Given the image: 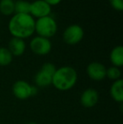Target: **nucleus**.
I'll return each mask as SVG.
<instances>
[{
  "mask_svg": "<svg viewBox=\"0 0 123 124\" xmlns=\"http://www.w3.org/2000/svg\"><path fill=\"white\" fill-rule=\"evenodd\" d=\"M99 94L96 90L89 88L82 93L80 96V103L86 108H91L98 103Z\"/></svg>",
  "mask_w": 123,
  "mask_h": 124,
  "instance_id": "9d476101",
  "label": "nucleus"
},
{
  "mask_svg": "<svg viewBox=\"0 0 123 124\" xmlns=\"http://www.w3.org/2000/svg\"><path fill=\"white\" fill-rule=\"evenodd\" d=\"M27 124H37V123H35V122H30V123H28Z\"/></svg>",
  "mask_w": 123,
  "mask_h": 124,
  "instance_id": "aec40b11",
  "label": "nucleus"
},
{
  "mask_svg": "<svg viewBox=\"0 0 123 124\" xmlns=\"http://www.w3.org/2000/svg\"><path fill=\"white\" fill-rule=\"evenodd\" d=\"M110 95L116 102L122 103L123 101V80L122 78L115 80L110 87Z\"/></svg>",
  "mask_w": 123,
  "mask_h": 124,
  "instance_id": "f8f14e48",
  "label": "nucleus"
},
{
  "mask_svg": "<svg viewBox=\"0 0 123 124\" xmlns=\"http://www.w3.org/2000/svg\"><path fill=\"white\" fill-rule=\"evenodd\" d=\"M30 3L25 0H17L14 2V14L30 15Z\"/></svg>",
  "mask_w": 123,
  "mask_h": 124,
  "instance_id": "2eb2a0df",
  "label": "nucleus"
},
{
  "mask_svg": "<svg viewBox=\"0 0 123 124\" xmlns=\"http://www.w3.org/2000/svg\"><path fill=\"white\" fill-rule=\"evenodd\" d=\"M33 1H35V0H33Z\"/></svg>",
  "mask_w": 123,
  "mask_h": 124,
  "instance_id": "412c9836",
  "label": "nucleus"
},
{
  "mask_svg": "<svg viewBox=\"0 0 123 124\" xmlns=\"http://www.w3.org/2000/svg\"><path fill=\"white\" fill-rule=\"evenodd\" d=\"M110 59L113 66L120 68L123 65V47L116 46L112 49L110 54Z\"/></svg>",
  "mask_w": 123,
  "mask_h": 124,
  "instance_id": "ddd939ff",
  "label": "nucleus"
},
{
  "mask_svg": "<svg viewBox=\"0 0 123 124\" xmlns=\"http://www.w3.org/2000/svg\"><path fill=\"white\" fill-rule=\"evenodd\" d=\"M51 12V7L43 0H35L30 3V15L34 19L49 16Z\"/></svg>",
  "mask_w": 123,
  "mask_h": 124,
  "instance_id": "6e6552de",
  "label": "nucleus"
},
{
  "mask_svg": "<svg viewBox=\"0 0 123 124\" xmlns=\"http://www.w3.org/2000/svg\"><path fill=\"white\" fill-rule=\"evenodd\" d=\"M13 55L6 47H0V66H8L12 62Z\"/></svg>",
  "mask_w": 123,
  "mask_h": 124,
  "instance_id": "dca6fc26",
  "label": "nucleus"
},
{
  "mask_svg": "<svg viewBox=\"0 0 123 124\" xmlns=\"http://www.w3.org/2000/svg\"><path fill=\"white\" fill-rule=\"evenodd\" d=\"M57 68L51 62H46L42 65L40 71L35 76L36 85L39 87H46L51 85L52 76L56 72Z\"/></svg>",
  "mask_w": 123,
  "mask_h": 124,
  "instance_id": "20e7f679",
  "label": "nucleus"
},
{
  "mask_svg": "<svg viewBox=\"0 0 123 124\" xmlns=\"http://www.w3.org/2000/svg\"><path fill=\"white\" fill-rule=\"evenodd\" d=\"M87 74L91 79L100 81L106 77V68L105 65L98 62H93L87 66Z\"/></svg>",
  "mask_w": 123,
  "mask_h": 124,
  "instance_id": "1a4fd4ad",
  "label": "nucleus"
},
{
  "mask_svg": "<svg viewBox=\"0 0 123 124\" xmlns=\"http://www.w3.org/2000/svg\"><path fill=\"white\" fill-rule=\"evenodd\" d=\"M121 75H122V73H121V70L119 69V68L112 66V67H110L109 69H106V77L110 78V79H120Z\"/></svg>",
  "mask_w": 123,
  "mask_h": 124,
  "instance_id": "f3484780",
  "label": "nucleus"
},
{
  "mask_svg": "<svg viewBox=\"0 0 123 124\" xmlns=\"http://www.w3.org/2000/svg\"><path fill=\"white\" fill-rule=\"evenodd\" d=\"M30 50L35 54L39 56H45L51 50V42L49 39L41 36H36L30 42Z\"/></svg>",
  "mask_w": 123,
  "mask_h": 124,
  "instance_id": "0eeeda50",
  "label": "nucleus"
},
{
  "mask_svg": "<svg viewBox=\"0 0 123 124\" xmlns=\"http://www.w3.org/2000/svg\"><path fill=\"white\" fill-rule=\"evenodd\" d=\"M43 1H45L46 3H48V4L51 7V6H55V5L59 4L62 2V0H43Z\"/></svg>",
  "mask_w": 123,
  "mask_h": 124,
  "instance_id": "6ab92c4d",
  "label": "nucleus"
},
{
  "mask_svg": "<svg viewBox=\"0 0 123 124\" xmlns=\"http://www.w3.org/2000/svg\"><path fill=\"white\" fill-rule=\"evenodd\" d=\"M111 7L117 11H122L123 9V0H110Z\"/></svg>",
  "mask_w": 123,
  "mask_h": 124,
  "instance_id": "a211bd4d",
  "label": "nucleus"
},
{
  "mask_svg": "<svg viewBox=\"0 0 123 124\" xmlns=\"http://www.w3.org/2000/svg\"><path fill=\"white\" fill-rule=\"evenodd\" d=\"M0 13L5 16L14 14V0H0Z\"/></svg>",
  "mask_w": 123,
  "mask_h": 124,
  "instance_id": "4468645a",
  "label": "nucleus"
},
{
  "mask_svg": "<svg viewBox=\"0 0 123 124\" xmlns=\"http://www.w3.org/2000/svg\"><path fill=\"white\" fill-rule=\"evenodd\" d=\"M84 31L79 25H71L65 29L62 34L63 41L68 45H76L83 40Z\"/></svg>",
  "mask_w": 123,
  "mask_h": 124,
  "instance_id": "423d86ee",
  "label": "nucleus"
},
{
  "mask_svg": "<svg viewBox=\"0 0 123 124\" xmlns=\"http://www.w3.org/2000/svg\"><path fill=\"white\" fill-rule=\"evenodd\" d=\"M13 94L20 100H26L37 94V88L30 85L25 80H18L13 85Z\"/></svg>",
  "mask_w": 123,
  "mask_h": 124,
  "instance_id": "39448f33",
  "label": "nucleus"
},
{
  "mask_svg": "<svg viewBox=\"0 0 123 124\" xmlns=\"http://www.w3.org/2000/svg\"><path fill=\"white\" fill-rule=\"evenodd\" d=\"M78 79L76 70L69 66H63L57 69L52 76L51 85L58 90L67 91L75 85Z\"/></svg>",
  "mask_w": 123,
  "mask_h": 124,
  "instance_id": "f03ea898",
  "label": "nucleus"
},
{
  "mask_svg": "<svg viewBox=\"0 0 123 124\" xmlns=\"http://www.w3.org/2000/svg\"><path fill=\"white\" fill-rule=\"evenodd\" d=\"M36 20L30 15L14 14L8 22V31L13 37L25 39L35 33Z\"/></svg>",
  "mask_w": 123,
  "mask_h": 124,
  "instance_id": "f257e3e1",
  "label": "nucleus"
},
{
  "mask_svg": "<svg viewBox=\"0 0 123 124\" xmlns=\"http://www.w3.org/2000/svg\"><path fill=\"white\" fill-rule=\"evenodd\" d=\"M57 31L58 24L56 20L50 15L36 19L35 24V32H36L39 36L49 39L56 35Z\"/></svg>",
  "mask_w": 123,
  "mask_h": 124,
  "instance_id": "7ed1b4c3",
  "label": "nucleus"
},
{
  "mask_svg": "<svg viewBox=\"0 0 123 124\" xmlns=\"http://www.w3.org/2000/svg\"><path fill=\"white\" fill-rule=\"evenodd\" d=\"M26 48V45L23 39L16 37H12L8 42V49L11 52V54L15 57H20L23 55L24 52Z\"/></svg>",
  "mask_w": 123,
  "mask_h": 124,
  "instance_id": "9b49d317",
  "label": "nucleus"
}]
</instances>
